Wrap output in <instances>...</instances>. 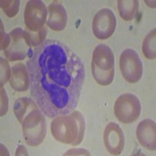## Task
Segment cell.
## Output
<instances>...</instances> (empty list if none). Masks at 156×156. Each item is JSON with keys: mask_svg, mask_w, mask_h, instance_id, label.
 <instances>
[{"mask_svg": "<svg viewBox=\"0 0 156 156\" xmlns=\"http://www.w3.org/2000/svg\"><path fill=\"white\" fill-rule=\"evenodd\" d=\"M9 42H10L9 34H5V30L2 27V23H1V49L5 50L9 46Z\"/></svg>", "mask_w": 156, "mask_h": 156, "instance_id": "obj_19", "label": "cell"}, {"mask_svg": "<svg viewBox=\"0 0 156 156\" xmlns=\"http://www.w3.org/2000/svg\"><path fill=\"white\" fill-rule=\"evenodd\" d=\"M116 27V18L112 9L103 8L94 15L92 30L100 40H106L113 34Z\"/></svg>", "mask_w": 156, "mask_h": 156, "instance_id": "obj_9", "label": "cell"}, {"mask_svg": "<svg viewBox=\"0 0 156 156\" xmlns=\"http://www.w3.org/2000/svg\"><path fill=\"white\" fill-rule=\"evenodd\" d=\"M13 112L22 125L25 142L37 147L46 136V120L35 101L28 97L19 98L13 105Z\"/></svg>", "mask_w": 156, "mask_h": 156, "instance_id": "obj_2", "label": "cell"}, {"mask_svg": "<svg viewBox=\"0 0 156 156\" xmlns=\"http://www.w3.org/2000/svg\"><path fill=\"white\" fill-rule=\"evenodd\" d=\"M9 83L13 90L18 92H23L30 87V74L27 66L22 62L16 63L11 69Z\"/></svg>", "mask_w": 156, "mask_h": 156, "instance_id": "obj_13", "label": "cell"}, {"mask_svg": "<svg viewBox=\"0 0 156 156\" xmlns=\"http://www.w3.org/2000/svg\"><path fill=\"white\" fill-rule=\"evenodd\" d=\"M119 68L123 78L130 83L138 82L143 74L142 61L133 48H126L121 53Z\"/></svg>", "mask_w": 156, "mask_h": 156, "instance_id": "obj_7", "label": "cell"}, {"mask_svg": "<svg viewBox=\"0 0 156 156\" xmlns=\"http://www.w3.org/2000/svg\"><path fill=\"white\" fill-rule=\"evenodd\" d=\"M10 42L4 50V54L10 62L23 60L31 52V37L27 30L16 27L9 33Z\"/></svg>", "mask_w": 156, "mask_h": 156, "instance_id": "obj_5", "label": "cell"}, {"mask_svg": "<svg viewBox=\"0 0 156 156\" xmlns=\"http://www.w3.org/2000/svg\"><path fill=\"white\" fill-rule=\"evenodd\" d=\"M48 9L42 1L40 0H30L28 1L25 6L23 12L26 29L30 32H38L46 23Z\"/></svg>", "mask_w": 156, "mask_h": 156, "instance_id": "obj_8", "label": "cell"}, {"mask_svg": "<svg viewBox=\"0 0 156 156\" xmlns=\"http://www.w3.org/2000/svg\"><path fill=\"white\" fill-rule=\"evenodd\" d=\"M117 3L119 15L124 20L130 21L135 17L139 6L137 0H119Z\"/></svg>", "mask_w": 156, "mask_h": 156, "instance_id": "obj_14", "label": "cell"}, {"mask_svg": "<svg viewBox=\"0 0 156 156\" xmlns=\"http://www.w3.org/2000/svg\"><path fill=\"white\" fill-rule=\"evenodd\" d=\"M47 26L51 30L60 31L64 30L67 23V12L63 5L54 2L48 6Z\"/></svg>", "mask_w": 156, "mask_h": 156, "instance_id": "obj_12", "label": "cell"}, {"mask_svg": "<svg viewBox=\"0 0 156 156\" xmlns=\"http://www.w3.org/2000/svg\"><path fill=\"white\" fill-rule=\"evenodd\" d=\"M0 2L1 8L8 17H13L19 12V0H2Z\"/></svg>", "mask_w": 156, "mask_h": 156, "instance_id": "obj_16", "label": "cell"}, {"mask_svg": "<svg viewBox=\"0 0 156 156\" xmlns=\"http://www.w3.org/2000/svg\"><path fill=\"white\" fill-rule=\"evenodd\" d=\"M104 143L108 153L119 155L124 147V134L119 125L111 122L106 125L104 130Z\"/></svg>", "mask_w": 156, "mask_h": 156, "instance_id": "obj_10", "label": "cell"}, {"mask_svg": "<svg viewBox=\"0 0 156 156\" xmlns=\"http://www.w3.org/2000/svg\"><path fill=\"white\" fill-rule=\"evenodd\" d=\"M28 57L30 94L44 115L54 118L73 111L85 79L80 57L51 39L33 48Z\"/></svg>", "mask_w": 156, "mask_h": 156, "instance_id": "obj_1", "label": "cell"}, {"mask_svg": "<svg viewBox=\"0 0 156 156\" xmlns=\"http://www.w3.org/2000/svg\"><path fill=\"white\" fill-rule=\"evenodd\" d=\"M91 69L94 80L101 86L109 85L115 75V60L112 49L105 44L95 47L92 55Z\"/></svg>", "mask_w": 156, "mask_h": 156, "instance_id": "obj_4", "label": "cell"}, {"mask_svg": "<svg viewBox=\"0 0 156 156\" xmlns=\"http://www.w3.org/2000/svg\"><path fill=\"white\" fill-rule=\"evenodd\" d=\"M136 136L142 147L149 151H155L156 126L154 121L150 119L142 120L136 127Z\"/></svg>", "mask_w": 156, "mask_h": 156, "instance_id": "obj_11", "label": "cell"}, {"mask_svg": "<svg viewBox=\"0 0 156 156\" xmlns=\"http://www.w3.org/2000/svg\"><path fill=\"white\" fill-rule=\"evenodd\" d=\"M27 30V29H26ZM28 32L30 33V37H31V44H32V48H36L41 44L43 41H45V37H46L47 34V30L46 27H44L41 29V30H39L38 32H30L28 30Z\"/></svg>", "mask_w": 156, "mask_h": 156, "instance_id": "obj_17", "label": "cell"}, {"mask_svg": "<svg viewBox=\"0 0 156 156\" xmlns=\"http://www.w3.org/2000/svg\"><path fill=\"white\" fill-rule=\"evenodd\" d=\"M51 132L54 138L61 143L79 145L85 132L84 118L78 111L54 117L51 122Z\"/></svg>", "mask_w": 156, "mask_h": 156, "instance_id": "obj_3", "label": "cell"}, {"mask_svg": "<svg viewBox=\"0 0 156 156\" xmlns=\"http://www.w3.org/2000/svg\"><path fill=\"white\" fill-rule=\"evenodd\" d=\"M10 67L5 59L1 57V86L5 84L10 77Z\"/></svg>", "mask_w": 156, "mask_h": 156, "instance_id": "obj_18", "label": "cell"}, {"mask_svg": "<svg viewBox=\"0 0 156 156\" xmlns=\"http://www.w3.org/2000/svg\"><path fill=\"white\" fill-rule=\"evenodd\" d=\"M156 30L153 29L144 39L142 51L147 59H154L156 56Z\"/></svg>", "mask_w": 156, "mask_h": 156, "instance_id": "obj_15", "label": "cell"}, {"mask_svg": "<svg viewBox=\"0 0 156 156\" xmlns=\"http://www.w3.org/2000/svg\"><path fill=\"white\" fill-rule=\"evenodd\" d=\"M141 112L140 100L136 95L125 93L119 96L114 104V114L124 124L132 123L138 119Z\"/></svg>", "mask_w": 156, "mask_h": 156, "instance_id": "obj_6", "label": "cell"}]
</instances>
